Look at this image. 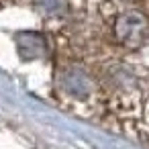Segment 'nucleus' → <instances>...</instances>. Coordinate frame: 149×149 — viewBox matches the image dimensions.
Returning <instances> with one entry per match:
<instances>
[{
    "label": "nucleus",
    "mask_w": 149,
    "mask_h": 149,
    "mask_svg": "<svg viewBox=\"0 0 149 149\" xmlns=\"http://www.w3.org/2000/svg\"><path fill=\"white\" fill-rule=\"evenodd\" d=\"M114 35L125 47L137 49L149 37V19L139 10H127L125 15H120L116 19Z\"/></svg>",
    "instance_id": "nucleus-1"
}]
</instances>
